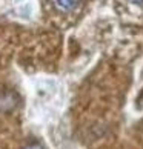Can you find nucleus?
<instances>
[{
  "label": "nucleus",
  "mask_w": 143,
  "mask_h": 149,
  "mask_svg": "<svg viewBox=\"0 0 143 149\" xmlns=\"http://www.w3.org/2000/svg\"><path fill=\"white\" fill-rule=\"evenodd\" d=\"M57 2V5L62 9H65V11H71V9H74L77 5L80 3V0H56Z\"/></svg>",
  "instance_id": "1"
},
{
  "label": "nucleus",
  "mask_w": 143,
  "mask_h": 149,
  "mask_svg": "<svg viewBox=\"0 0 143 149\" xmlns=\"http://www.w3.org/2000/svg\"><path fill=\"white\" fill-rule=\"evenodd\" d=\"M25 149H43V148L38 145V143H29V145L26 146Z\"/></svg>",
  "instance_id": "2"
},
{
  "label": "nucleus",
  "mask_w": 143,
  "mask_h": 149,
  "mask_svg": "<svg viewBox=\"0 0 143 149\" xmlns=\"http://www.w3.org/2000/svg\"><path fill=\"white\" fill-rule=\"evenodd\" d=\"M133 3H137V5H140V3H143V0H131Z\"/></svg>",
  "instance_id": "3"
}]
</instances>
